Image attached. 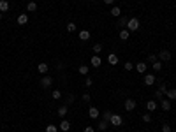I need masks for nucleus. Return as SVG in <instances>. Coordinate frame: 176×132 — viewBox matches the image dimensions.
<instances>
[{"label": "nucleus", "instance_id": "obj_6", "mask_svg": "<svg viewBox=\"0 0 176 132\" xmlns=\"http://www.w3.org/2000/svg\"><path fill=\"white\" fill-rule=\"evenodd\" d=\"M99 115H100V113H99V109H97L95 106H90V107H88V116H90L92 120H97Z\"/></svg>", "mask_w": 176, "mask_h": 132}, {"label": "nucleus", "instance_id": "obj_8", "mask_svg": "<svg viewBox=\"0 0 176 132\" xmlns=\"http://www.w3.org/2000/svg\"><path fill=\"white\" fill-rule=\"evenodd\" d=\"M155 81H157L155 79V74H144V85L146 86H151Z\"/></svg>", "mask_w": 176, "mask_h": 132}, {"label": "nucleus", "instance_id": "obj_28", "mask_svg": "<svg viewBox=\"0 0 176 132\" xmlns=\"http://www.w3.org/2000/svg\"><path fill=\"white\" fill-rule=\"evenodd\" d=\"M108 125H109V121H104V120H102L100 123L97 125V129H99V130H102V132H104V130L108 129Z\"/></svg>", "mask_w": 176, "mask_h": 132}, {"label": "nucleus", "instance_id": "obj_37", "mask_svg": "<svg viewBox=\"0 0 176 132\" xmlns=\"http://www.w3.org/2000/svg\"><path fill=\"white\" fill-rule=\"evenodd\" d=\"M92 85H94V81H92V78H86V79H85V86H86V88H90Z\"/></svg>", "mask_w": 176, "mask_h": 132}, {"label": "nucleus", "instance_id": "obj_34", "mask_svg": "<svg viewBox=\"0 0 176 132\" xmlns=\"http://www.w3.org/2000/svg\"><path fill=\"white\" fill-rule=\"evenodd\" d=\"M143 121H144V123H150V121H151V115L150 113H144L143 115Z\"/></svg>", "mask_w": 176, "mask_h": 132}, {"label": "nucleus", "instance_id": "obj_7", "mask_svg": "<svg viewBox=\"0 0 176 132\" xmlns=\"http://www.w3.org/2000/svg\"><path fill=\"white\" fill-rule=\"evenodd\" d=\"M90 64H92V67H100V65H102V58H100L99 55H94V56H92V60H90Z\"/></svg>", "mask_w": 176, "mask_h": 132}, {"label": "nucleus", "instance_id": "obj_27", "mask_svg": "<svg viewBox=\"0 0 176 132\" xmlns=\"http://www.w3.org/2000/svg\"><path fill=\"white\" fill-rule=\"evenodd\" d=\"M51 97H53L55 100H60L62 99V92L60 90H53V92H51Z\"/></svg>", "mask_w": 176, "mask_h": 132}, {"label": "nucleus", "instance_id": "obj_38", "mask_svg": "<svg viewBox=\"0 0 176 132\" xmlns=\"http://www.w3.org/2000/svg\"><path fill=\"white\" fill-rule=\"evenodd\" d=\"M162 132H171V125L169 123H164L162 125Z\"/></svg>", "mask_w": 176, "mask_h": 132}, {"label": "nucleus", "instance_id": "obj_2", "mask_svg": "<svg viewBox=\"0 0 176 132\" xmlns=\"http://www.w3.org/2000/svg\"><path fill=\"white\" fill-rule=\"evenodd\" d=\"M109 123L115 125V127H120V125H123V118H122L120 115H115V113H113V116H111V120H109Z\"/></svg>", "mask_w": 176, "mask_h": 132}, {"label": "nucleus", "instance_id": "obj_9", "mask_svg": "<svg viewBox=\"0 0 176 132\" xmlns=\"http://www.w3.org/2000/svg\"><path fill=\"white\" fill-rule=\"evenodd\" d=\"M9 9H11V4H9L7 2V0H0V13H7L9 11Z\"/></svg>", "mask_w": 176, "mask_h": 132}, {"label": "nucleus", "instance_id": "obj_11", "mask_svg": "<svg viewBox=\"0 0 176 132\" xmlns=\"http://www.w3.org/2000/svg\"><path fill=\"white\" fill-rule=\"evenodd\" d=\"M37 70L41 74H48V70H49V65L46 64V62H41L39 65H37Z\"/></svg>", "mask_w": 176, "mask_h": 132}, {"label": "nucleus", "instance_id": "obj_5", "mask_svg": "<svg viewBox=\"0 0 176 132\" xmlns=\"http://www.w3.org/2000/svg\"><path fill=\"white\" fill-rule=\"evenodd\" d=\"M51 85H53V78L51 76H44L43 79H41V86L43 88H49Z\"/></svg>", "mask_w": 176, "mask_h": 132}, {"label": "nucleus", "instance_id": "obj_15", "mask_svg": "<svg viewBox=\"0 0 176 132\" xmlns=\"http://www.w3.org/2000/svg\"><path fill=\"white\" fill-rule=\"evenodd\" d=\"M160 107H162L164 111H169V109H171V100H169V99H162V100H160Z\"/></svg>", "mask_w": 176, "mask_h": 132}, {"label": "nucleus", "instance_id": "obj_20", "mask_svg": "<svg viewBox=\"0 0 176 132\" xmlns=\"http://www.w3.org/2000/svg\"><path fill=\"white\" fill-rule=\"evenodd\" d=\"M27 11H30V13H35V11H37V4L34 2V0L27 4Z\"/></svg>", "mask_w": 176, "mask_h": 132}, {"label": "nucleus", "instance_id": "obj_4", "mask_svg": "<svg viewBox=\"0 0 176 132\" xmlns=\"http://www.w3.org/2000/svg\"><path fill=\"white\" fill-rule=\"evenodd\" d=\"M159 60H160V62H169V60H171V53L167 51V49H162V51H159Z\"/></svg>", "mask_w": 176, "mask_h": 132}, {"label": "nucleus", "instance_id": "obj_18", "mask_svg": "<svg viewBox=\"0 0 176 132\" xmlns=\"http://www.w3.org/2000/svg\"><path fill=\"white\" fill-rule=\"evenodd\" d=\"M146 109H148V113H153V111L157 109V102H155V100H148V102H146Z\"/></svg>", "mask_w": 176, "mask_h": 132}, {"label": "nucleus", "instance_id": "obj_12", "mask_svg": "<svg viewBox=\"0 0 176 132\" xmlns=\"http://www.w3.org/2000/svg\"><path fill=\"white\" fill-rule=\"evenodd\" d=\"M28 23V14L27 13H21L18 16V25H27Z\"/></svg>", "mask_w": 176, "mask_h": 132}, {"label": "nucleus", "instance_id": "obj_19", "mask_svg": "<svg viewBox=\"0 0 176 132\" xmlns=\"http://www.w3.org/2000/svg\"><path fill=\"white\" fill-rule=\"evenodd\" d=\"M151 69H153V72H160V70H162V62H160V60L153 62V64H151Z\"/></svg>", "mask_w": 176, "mask_h": 132}, {"label": "nucleus", "instance_id": "obj_21", "mask_svg": "<svg viewBox=\"0 0 176 132\" xmlns=\"http://www.w3.org/2000/svg\"><path fill=\"white\" fill-rule=\"evenodd\" d=\"M88 65H85V64H83V65H79L78 67V70H79V74H83V76H88Z\"/></svg>", "mask_w": 176, "mask_h": 132}, {"label": "nucleus", "instance_id": "obj_36", "mask_svg": "<svg viewBox=\"0 0 176 132\" xmlns=\"http://www.w3.org/2000/svg\"><path fill=\"white\" fill-rule=\"evenodd\" d=\"M74 102V95H69L67 99H65V106H69V104H72Z\"/></svg>", "mask_w": 176, "mask_h": 132}, {"label": "nucleus", "instance_id": "obj_10", "mask_svg": "<svg viewBox=\"0 0 176 132\" xmlns=\"http://www.w3.org/2000/svg\"><path fill=\"white\" fill-rule=\"evenodd\" d=\"M134 69H136V70H137V72H141V74H144V72H146V69H148V65H146V64H144V62H139V64H136V65H134Z\"/></svg>", "mask_w": 176, "mask_h": 132}, {"label": "nucleus", "instance_id": "obj_40", "mask_svg": "<svg viewBox=\"0 0 176 132\" xmlns=\"http://www.w3.org/2000/svg\"><path fill=\"white\" fill-rule=\"evenodd\" d=\"M85 132H95V129H94V127H90V125H88V127L85 129Z\"/></svg>", "mask_w": 176, "mask_h": 132}, {"label": "nucleus", "instance_id": "obj_41", "mask_svg": "<svg viewBox=\"0 0 176 132\" xmlns=\"http://www.w3.org/2000/svg\"><path fill=\"white\" fill-rule=\"evenodd\" d=\"M104 4H108V5H113V4H115V0H104Z\"/></svg>", "mask_w": 176, "mask_h": 132}, {"label": "nucleus", "instance_id": "obj_17", "mask_svg": "<svg viewBox=\"0 0 176 132\" xmlns=\"http://www.w3.org/2000/svg\"><path fill=\"white\" fill-rule=\"evenodd\" d=\"M109 13H111V16L120 18V16H122V9H120L118 5H115V7H111V11H109Z\"/></svg>", "mask_w": 176, "mask_h": 132}, {"label": "nucleus", "instance_id": "obj_23", "mask_svg": "<svg viewBox=\"0 0 176 132\" xmlns=\"http://www.w3.org/2000/svg\"><path fill=\"white\" fill-rule=\"evenodd\" d=\"M79 39L81 40H88L90 39V32H88V30H81V32H79Z\"/></svg>", "mask_w": 176, "mask_h": 132}, {"label": "nucleus", "instance_id": "obj_39", "mask_svg": "<svg viewBox=\"0 0 176 132\" xmlns=\"http://www.w3.org/2000/svg\"><path fill=\"white\" fill-rule=\"evenodd\" d=\"M83 100H85V102H90V99H92V95L90 94H83V97H81Z\"/></svg>", "mask_w": 176, "mask_h": 132}, {"label": "nucleus", "instance_id": "obj_42", "mask_svg": "<svg viewBox=\"0 0 176 132\" xmlns=\"http://www.w3.org/2000/svg\"><path fill=\"white\" fill-rule=\"evenodd\" d=\"M0 21H2V13H0Z\"/></svg>", "mask_w": 176, "mask_h": 132}, {"label": "nucleus", "instance_id": "obj_14", "mask_svg": "<svg viewBox=\"0 0 176 132\" xmlns=\"http://www.w3.org/2000/svg\"><path fill=\"white\" fill-rule=\"evenodd\" d=\"M108 62H109V65H116V64H118V55L109 53V55H108Z\"/></svg>", "mask_w": 176, "mask_h": 132}, {"label": "nucleus", "instance_id": "obj_32", "mask_svg": "<svg viewBox=\"0 0 176 132\" xmlns=\"http://www.w3.org/2000/svg\"><path fill=\"white\" fill-rule=\"evenodd\" d=\"M46 132H58V127L53 125V123H49V125H46Z\"/></svg>", "mask_w": 176, "mask_h": 132}, {"label": "nucleus", "instance_id": "obj_31", "mask_svg": "<svg viewBox=\"0 0 176 132\" xmlns=\"http://www.w3.org/2000/svg\"><path fill=\"white\" fill-rule=\"evenodd\" d=\"M94 53H95V55H99V53H102V44H100V42H97V44H94Z\"/></svg>", "mask_w": 176, "mask_h": 132}, {"label": "nucleus", "instance_id": "obj_35", "mask_svg": "<svg viewBox=\"0 0 176 132\" xmlns=\"http://www.w3.org/2000/svg\"><path fill=\"white\" fill-rule=\"evenodd\" d=\"M123 69H125V70H132V69H134V64H132V62H125V64H123Z\"/></svg>", "mask_w": 176, "mask_h": 132}, {"label": "nucleus", "instance_id": "obj_3", "mask_svg": "<svg viewBox=\"0 0 176 132\" xmlns=\"http://www.w3.org/2000/svg\"><path fill=\"white\" fill-rule=\"evenodd\" d=\"M123 106H125V111H129V113H130V111L136 109V100H134V99H125Z\"/></svg>", "mask_w": 176, "mask_h": 132}, {"label": "nucleus", "instance_id": "obj_22", "mask_svg": "<svg viewBox=\"0 0 176 132\" xmlns=\"http://www.w3.org/2000/svg\"><path fill=\"white\" fill-rule=\"evenodd\" d=\"M165 95H167V99H169V100H176V88L167 90V94H165Z\"/></svg>", "mask_w": 176, "mask_h": 132}, {"label": "nucleus", "instance_id": "obj_1", "mask_svg": "<svg viewBox=\"0 0 176 132\" xmlns=\"http://www.w3.org/2000/svg\"><path fill=\"white\" fill-rule=\"evenodd\" d=\"M139 27H141V23H139V19L137 18H129V21H127V30L129 32H136V30H139Z\"/></svg>", "mask_w": 176, "mask_h": 132}, {"label": "nucleus", "instance_id": "obj_24", "mask_svg": "<svg viewBox=\"0 0 176 132\" xmlns=\"http://www.w3.org/2000/svg\"><path fill=\"white\" fill-rule=\"evenodd\" d=\"M67 111H69V109H67V106H62V107H58L56 113H58V116H60V118H64V116L67 115Z\"/></svg>", "mask_w": 176, "mask_h": 132}, {"label": "nucleus", "instance_id": "obj_29", "mask_svg": "<svg viewBox=\"0 0 176 132\" xmlns=\"http://www.w3.org/2000/svg\"><path fill=\"white\" fill-rule=\"evenodd\" d=\"M127 21H129V18H125V16H120V21H118L120 25H118V27H120V28L127 27Z\"/></svg>", "mask_w": 176, "mask_h": 132}, {"label": "nucleus", "instance_id": "obj_26", "mask_svg": "<svg viewBox=\"0 0 176 132\" xmlns=\"http://www.w3.org/2000/svg\"><path fill=\"white\" fill-rule=\"evenodd\" d=\"M111 116H113V111H104V113H102V120H104V121H109L111 120Z\"/></svg>", "mask_w": 176, "mask_h": 132}, {"label": "nucleus", "instance_id": "obj_13", "mask_svg": "<svg viewBox=\"0 0 176 132\" xmlns=\"http://www.w3.org/2000/svg\"><path fill=\"white\" fill-rule=\"evenodd\" d=\"M118 37H120V40H127V39L130 37V32H129L127 28H122L120 34H118Z\"/></svg>", "mask_w": 176, "mask_h": 132}, {"label": "nucleus", "instance_id": "obj_16", "mask_svg": "<svg viewBox=\"0 0 176 132\" xmlns=\"http://www.w3.org/2000/svg\"><path fill=\"white\" fill-rule=\"evenodd\" d=\"M69 129H70V121H69V120H62V121H60V130H62V132H67Z\"/></svg>", "mask_w": 176, "mask_h": 132}, {"label": "nucleus", "instance_id": "obj_30", "mask_svg": "<svg viewBox=\"0 0 176 132\" xmlns=\"http://www.w3.org/2000/svg\"><path fill=\"white\" fill-rule=\"evenodd\" d=\"M167 90H169V88H167V85H165V83H162V85L159 86V90H157V92H160V94L164 95V94H167Z\"/></svg>", "mask_w": 176, "mask_h": 132}, {"label": "nucleus", "instance_id": "obj_33", "mask_svg": "<svg viewBox=\"0 0 176 132\" xmlns=\"http://www.w3.org/2000/svg\"><path fill=\"white\" fill-rule=\"evenodd\" d=\"M157 60H159V56L155 55V53H150V55H148V62H150V64H153V62H157Z\"/></svg>", "mask_w": 176, "mask_h": 132}, {"label": "nucleus", "instance_id": "obj_25", "mask_svg": "<svg viewBox=\"0 0 176 132\" xmlns=\"http://www.w3.org/2000/svg\"><path fill=\"white\" fill-rule=\"evenodd\" d=\"M65 28H67V32H70V34H72V32H76L78 25H76L74 21H70V23H67V27H65Z\"/></svg>", "mask_w": 176, "mask_h": 132}]
</instances>
